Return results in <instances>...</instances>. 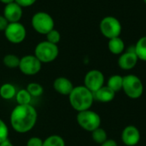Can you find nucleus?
<instances>
[{"label": "nucleus", "instance_id": "nucleus-1", "mask_svg": "<svg viewBox=\"0 0 146 146\" xmlns=\"http://www.w3.org/2000/svg\"><path fill=\"white\" fill-rule=\"evenodd\" d=\"M38 113L31 104H17L11 111L9 122L11 127L18 133L30 132L36 125Z\"/></svg>", "mask_w": 146, "mask_h": 146}, {"label": "nucleus", "instance_id": "nucleus-2", "mask_svg": "<svg viewBox=\"0 0 146 146\" xmlns=\"http://www.w3.org/2000/svg\"><path fill=\"white\" fill-rule=\"evenodd\" d=\"M68 101L71 107L77 112L90 110L94 102L93 93L85 86H74L68 95Z\"/></svg>", "mask_w": 146, "mask_h": 146}, {"label": "nucleus", "instance_id": "nucleus-3", "mask_svg": "<svg viewBox=\"0 0 146 146\" xmlns=\"http://www.w3.org/2000/svg\"><path fill=\"white\" fill-rule=\"evenodd\" d=\"M59 54L57 44L50 43L48 41H42L38 43L34 50V56L42 62L49 63L55 61Z\"/></svg>", "mask_w": 146, "mask_h": 146}, {"label": "nucleus", "instance_id": "nucleus-4", "mask_svg": "<svg viewBox=\"0 0 146 146\" xmlns=\"http://www.w3.org/2000/svg\"><path fill=\"white\" fill-rule=\"evenodd\" d=\"M122 91L129 98L138 99L144 92L143 82L137 75L127 74L123 77Z\"/></svg>", "mask_w": 146, "mask_h": 146}, {"label": "nucleus", "instance_id": "nucleus-5", "mask_svg": "<svg viewBox=\"0 0 146 146\" xmlns=\"http://www.w3.org/2000/svg\"><path fill=\"white\" fill-rule=\"evenodd\" d=\"M76 121L82 129L91 133L95 129L100 127L101 125L100 115L97 112L91 110L78 112Z\"/></svg>", "mask_w": 146, "mask_h": 146}, {"label": "nucleus", "instance_id": "nucleus-6", "mask_svg": "<svg viewBox=\"0 0 146 146\" xmlns=\"http://www.w3.org/2000/svg\"><path fill=\"white\" fill-rule=\"evenodd\" d=\"M33 28L40 34L46 35L50 31L54 29L55 21L52 16L44 11L35 13L31 20Z\"/></svg>", "mask_w": 146, "mask_h": 146}, {"label": "nucleus", "instance_id": "nucleus-7", "mask_svg": "<svg viewBox=\"0 0 146 146\" xmlns=\"http://www.w3.org/2000/svg\"><path fill=\"white\" fill-rule=\"evenodd\" d=\"M99 30L105 38L110 39L120 37L122 31V26L117 18L108 15L101 20L99 23Z\"/></svg>", "mask_w": 146, "mask_h": 146}, {"label": "nucleus", "instance_id": "nucleus-8", "mask_svg": "<svg viewBox=\"0 0 146 146\" xmlns=\"http://www.w3.org/2000/svg\"><path fill=\"white\" fill-rule=\"evenodd\" d=\"M4 36L12 44H21L27 37V30L23 24L19 22L9 23L4 30Z\"/></svg>", "mask_w": 146, "mask_h": 146}, {"label": "nucleus", "instance_id": "nucleus-9", "mask_svg": "<svg viewBox=\"0 0 146 146\" xmlns=\"http://www.w3.org/2000/svg\"><path fill=\"white\" fill-rule=\"evenodd\" d=\"M18 68L23 74L32 76L39 73L42 62L34 55H27L21 58Z\"/></svg>", "mask_w": 146, "mask_h": 146}, {"label": "nucleus", "instance_id": "nucleus-10", "mask_svg": "<svg viewBox=\"0 0 146 146\" xmlns=\"http://www.w3.org/2000/svg\"><path fill=\"white\" fill-rule=\"evenodd\" d=\"M104 75L98 69H92L86 73L84 78V86L92 93L104 86Z\"/></svg>", "mask_w": 146, "mask_h": 146}, {"label": "nucleus", "instance_id": "nucleus-11", "mask_svg": "<svg viewBox=\"0 0 146 146\" xmlns=\"http://www.w3.org/2000/svg\"><path fill=\"white\" fill-rule=\"evenodd\" d=\"M140 132L135 126L130 125L126 127L121 133V140L127 146L137 145L140 141Z\"/></svg>", "mask_w": 146, "mask_h": 146}, {"label": "nucleus", "instance_id": "nucleus-12", "mask_svg": "<svg viewBox=\"0 0 146 146\" xmlns=\"http://www.w3.org/2000/svg\"><path fill=\"white\" fill-rule=\"evenodd\" d=\"M22 15H23L22 7H21L15 2L6 4L3 9V15L6 18L9 23L19 22L22 17Z\"/></svg>", "mask_w": 146, "mask_h": 146}, {"label": "nucleus", "instance_id": "nucleus-13", "mask_svg": "<svg viewBox=\"0 0 146 146\" xmlns=\"http://www.w3.org/2000/svg\"><path fill=\"white\" fill-rule=\"evenodd\" d=\"M139 58L134 52V49L133 50H127L120 55L118 58V66L123 70H131L137 65Z\"/></svg>", "mask_w": 146, "mask_h": 146}, {"label": "nucleus", "instance_id": "nucleus-14", "mask_svg": "<svg viewBox=\"0 0 146 146\" xmlns=\"http://www.w3.org/2000/svg\"><path fill=\"white\" fill-rule=\"evenodd\" d=\"M72 81L66 77H57L53 82L54 90L63 96H68L74 89Z\"/></svg>", "mask_w": 146, "mask_h": 146}, {"label": "nucleus", "instance_id": "nucleus-15", "mask_svg": "<svg viewBox=\"0 0 146 146\" xmlns=\"http://www.w3.org/2000/svg\"><path fill=\"white\" fill-rule=\"evenodd\" d=\"M94 100H97L101 103H110L114 100L115 97V92L111 90L109 86H104L97 92L93 93Z\"/></svg>", "mask_w": 146, "mask_h": 146}, {"label": "nucleus", "instance_id": "nucleus-16", "mask_svg": "<svg viewBox=\"0 0 146 146\" xmlns=\"http://www.w3.org/2000/svg\"><path fill=\"white\" fill-rule=\"evenodd\" d=\"M109 50L114 55H121L124 52L125 43L121 37H116L109 39L108 42Z\"/></svg>", "mask_w": 146, "mask_h": 146}, {"label": "nucleus", "instance_id": "nucleus-17", "mask_svg": "<svg viewBox=\"0 0 146 146\" xmlns=\"http://www.w3.org/2000/svg\"><path fill=\"white\" fill-rule=\"evenodd\" d=\"M17 91L11 83H4L0 86V97L4 100H11L15 97Z\"/></svg>", "mask_w": 146, "mask_h": 146}, {"label": "nucleus", "instance_id": "nucleus-18", "mask_svg": "<svg viewBox=\"0 0 146 146\" xmlns=\"http://www.w3.org/2000/svg\"><path fill=\"white\" fill-rule=\"evenodd\" d=\"M133 49L139 60L146 62V36L139 38L135 46H133Z\"/></svg>", "mask_w": 146, "mask_h": 146}, {"label": "nucleus", "instance_id": "nucleus-19", "mask_svg": "<svg viewBox=\"0 0 146 146\" xmlns=\"http://www.w3.org/2000/svg\"><path fill=\"white\" fill-rule=\"evenodd\" d=\"M123 84V77L119 74H114L110 76L107 81V86H109L111 90H113L115 93L122 90Z\"/></svg>", "mask_w": 146, "mask_h": 146}, {"label": "nucleus", "instance_id": "nucleus-20", "mask_svg": "<svg viewBox=\"0 0 146 146\" xmlns=\"http://www.w3.org/2000/svg\"><path fill=\"white\" fill-rule=\"evenodd\" d=\"M15 100L18 104L21 105H25V104H30L32 101V96L30 93L27 92V89H21L17 91L15 94Z\"/></svg>", "mask_w": 146, "mask_h": 146}, {"label": "nucleus", "instance_id": "nucleus-21", "mask_svg": "<svg viewBox=\"0 0 146 146\" xmlns=\"http://www.w3.org/2000/svg\"><path fill=\"white\" fill-rule=\"evenodd\" d=\"M43 146H66V144L62 137L54 134L43 140Z\"/></svg>", "mask_w": 146, "mask_h": 146}, {"label": "nucleus", "instance_id": "nucleus-22", "mask_svg": "<svg viewBox=\"0 0 146 146\" xmlns=\"http://www.w3.org/2000/svg\"><path fill=\"white\" fill-rule=\"evenodd\" d=\"M20 60L21 58H19L15 54H7L4 56L3 59V62L9 68H16L19 67Z\"/></svg>", "mask_w": 146, "mask_h": 146}, {"label": "nucleus", "instance_id": "nucleus-23", "mask_svg": "<svg viewBox=\"0 0 146 146\" xmlns=\"http://www.w3.org/2000/svg\"><path fill=\"white\" fill-rule=\"evenodd\" d=\"M92 138L94 142H96L97 144L102 145L104 142H105L108 139V135H107L106 131L104 128L98 127L92 132Z\"/></svg>", "mask_w": 146, "mask_h": 146}, {"label": "nucleus", "instance_id": "nucleus-24", "mask_svg": "<svg viewBox=\"0 0 146 146\" xmlns=\"http://www.w3.org/2000/svg\"><path fill=\"white\" fill-rule=\"evenodd\" d=\"M27 92L30 93V95L33 98H38L39 96H41L44 92V88L43 86L37 83V82H31L27 85Z\"/></svg>", "mask_w": 146, "mask_h": 146}, {"label": "nucleus", "instance_id": "nucleus-25", "mask_svg": "<svg viewBox=\"0 0 146 146\" xmlns=\"http://www.w3.org/2000/svg\"><path fill=\"white\" fill-rule=\"evenodd\" d=\"M45 36H46V41L55 44H57L61 40V34L59 31H57L55 28L50 31Z\"/></svg>", "mask_w": 146, "mask_h": 146}, {"label": "nucleus", "instance_id": "nucleus-26", "mask_svg": "<svg viewBox=\"0 0 146 146\" xmlns=\"http://www.w3.org/2000/svg\"><path fill=\"white\" fill-rule=\"evenodd\" d=\"M8 137H9V127L7 124L4 122V121H3L0 118V144L5 141L6 139H8Z\"/></svg>", "mask_w": 146, "mask_h": 146}, {"label": "nucleus", "instance_id": "nucleus-27", "mask_svg": "<svg viewBox=\"0 0 146 146\" xmlns=\"http://www.w3.org/2000/svg\"><path fill=\"white\" fill-rule=\"evenodd\" d=\"M27 146H43V139L39 137H31L27 142Z\"/></svg>", "mask_w": 146, "mask_h": 146}, {"label": "nucleus", "instance_id": "nucleus-28", "mask_svg": "<svg viewBox=\"0 0 146 146\" xmlns=\"http://www.w3.org/2000/svg\"><path fill=\"white\" fill-rule=\"evenodd\" d=\"M37 0H15V2L17 3L22 8H26V7H30L33 4H34L36 3Z\"/></svg>", "mask_w": 146, "mask_h": 146}, {"label": "nucleus", "instance_id": "nucleus-29", "mask_svg": "<svg viewBox=\"0 0 146 146\" xmlns=\"http://www.w3.org/2000/svg\"><path fill=\"white\" fill-rule=\"evenodd\" d=\"M8 25H9V21L6 20V18L3 15H0V31L4 32Z\"/></svg>", "mask_w": 146, "mask_h": 146}, {"label": "nucleus", "instance_id": "nucleus-30", "mask_svg": "<svg viewBox=\"0 0 146 146\" xmlns=\"http://www.w3.org/2000/svg\"><path fill=\"white\" fill-rule=\"evenodd\" d=\"M101 146H118L117 143L114 139H107L105 142H104Z\"/></svg>", "mask_w": 146, "mask_h": 146}, {"label": "nucleus", "instance_id": "nucleus-31", "mask_svg": "<svg viewBox=\"0 0 146 146\" xmlns=\"http://www.w3.org/2000/svg\"><path fill=\"white\" fill-rule=\"evenodd\" d=\"M0 146H14V145H13V144L11 143V141H9V139H6L5 141L2 142V143L0 144Z\"/></svg>", "mask_w": 146, "mask_h": 146}, {"label": "nucleus", "instance_id": "nucleus-32", "mask_svg": "<svg viewBox=\"0 0 146 146\" xmlns=\"http://www.w3.org/2000/svg\"><path fill=\"white\" fill-rule=\"evenodd\" d=\"M15 0H0L1 3H3V4H9V3H14Z\"/></svg>", "mask_w": 146, "mask_h": 146}, {"label": "nucleus", "instance_id": "nucleus-33", "mask_svg": "<svg viewBox=\"0 0 146 146\" xmlns=\"http://www.w3.org/2000/svg\"><path fill=\"white\" fill-rule=\"evenodd\" d=\"M143 1H144V3L146 4V0H143Z\"/></svg>", "mask_w": 146, "mask_h": 146}]
</instances>
